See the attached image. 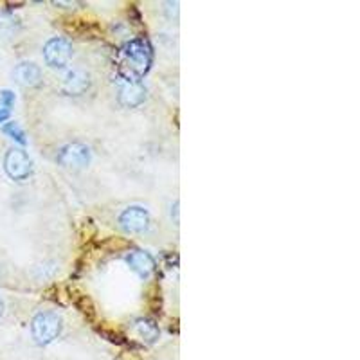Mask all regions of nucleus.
<instances>
[{
  "instance_id": "1",
  "label": "nucleus",
  "mask_w": 360,
  "mask_h": 360,
  "mask_svg": "<svg viewBox=\"0 0 360 360\" xmlns=\"http://www.w3.org/2000/svg\"><path fill=\"white\" fill-rule=\"evenodd\" d=\"M123 54L127 58L128 67L121 70V76L124 78L139 79L141 76L152 69L153 63V47L148 41V38H134V40L127 41L123 47Z\"/></svg>"
},
{
  "instance_id": "2",
  "label": "nucleus",
  "mask_w": 360,
  "mask_h": 360,
  "mask_svg": "<svg viewBox=\"0 0 360 360\" xmlns=\"http://www.w3.org/2000/svg\"><path fill=\"white\" fill-rule=\"evenodd\" d=\"M62 315L53 310L38 311L33 317V323H31V333H33V339L38 346H47V344L54 342L58 337L62 335Z\"/></svg>"
},
{
  "instance_id": "3",
  "label": "nucleus",
  "mask_w": 360,
  "mask_h": 360,
  "mask_svg": "<svg viewBox=\"0 0 360 360\" xmlns=\"http://www.w3.org/2000/svg\"><path fill=\"white\" fill-rule=\"evenodd\" d=\"M4 172L11 180L24 182L33 175V160L20 148H11L4 157Z\"/></svg>"
},
{
  "instance_id": "4",
  "label": "nucleus",
  "mask_w": 360,
  "mask_h": 360,
  "mask_svg": "<svg viewBox=\"0 0 360 360\" xmlns=\"http://www.w3.org/2000/svg\"><path fill=\"white\" fill-rule=\"evenodd\" d=\"M56 159L63 168L79 172V169H85L89 166L90 160H92V153H90V148L85 146V144L70 143L60 148Z\"/></svg>"
},
{
  "instance_id": "5",
  "label": "nucleus",
  "mask_w": 360,
  "mask_h": 360,
  "mask_svg": "<svg viewBox=\"0 0 360 360\" xmlns=\"http://www.w3.org/2000/svg\"><path fill=\"white\" fill-rule=\"evenodd\" d=\"M45 63L53 69H62L72 58V45L67 38H51L44 47Z\"/></svg>"
},
{
  "instance_id": "6",
  "label": "nucleus",
  "mask_w": 360,
  "mask_h": 360,
  "mask_svg": "<svg viewBox=\"0 0 360 360\" xmlns=\"http://www.w3.org/2000/svg\"><path fill=\"white\" fill-rule=\"evenodd\" d=\"M117 99L124 108L139 107V105L144 103V99H146V86L141 83V79L119 76Z\"/></svg>"
},
{
  "instance_id": "7",
  "label": "nucleus",
  "mask_w": 360,
  "mask_h": 360,
  "mask_svg": "<svg viewBox=\"0 0 360 360\" xmlns=\"http://www.w3.org/2000/svg\"><path fill=\"white\" fill-rule=\"evenodd\" d=\"M150 213L141 205H130L119 214V225L130 234H141L150 227Z\"/></svg>"
},
{
  "instance_id": "8",
  "label": "nucleus",
  "mask_w": 360,
  "mask_h": 360,
  "mask_svg": "<svg viewBox=\"0 0 360 360\" xmlns=\"http://www.w3.org/2000/svg\"><path fill=\"white\" fill-rule=\"evenodd\" d=\"M127 263L130 265V269L134 270L135 274L139 276L141 279H148L150 276L155 272L157 269V263L153 259V256L146 250H141V249H135V250H128L127 254Z\"/></svg>"
},
{
  "instance_id": "9",
  "label": "nucleus",
  "mask_w": 360,
  "mask_h": 360,
  "mask_svg": "<svg viewBox=\"0 0 360 360\" xmlns=\"http://www.w3.org/2000/svg\"><path fill=\"white\" fill-rule=\"evenodd\" d=\"M90 89V74L86 70H69L63 78V92L69 96H82Z\"/></svg>"
},
{
  "instance_id": "10",
  "label": "nucleus",
  "mask_w": 360,
  "mask_h": 360,
  "mask_svg": "<svg viewBox=\"0 0 360 360\" xmlns=\"http://www.w3.org/2000/svg\"><path fill=\"white\" fill-rule=\"evenodd\" d=\"M15 78L24 86H38L41 83V70L37 63L22 62L15 69Z\"/></svg>"
},
{
  "instance_id": "11",
  "label": "nucleus",
  "mask_w": 360,
  "mask_h": 360,
  "mask_svg": "<svg viewBox=\"0 0 360 360\" xmlns=\"http://www.w3.org/2000/svg\"><path fill=\"white\" fill-rule=\"evenodd\" d=\"M134 330L135 333L148 344H153L159 340L160 332H159V326L155 324V321L152 319H146V317H139V319L134 321Z\"/></svg>"
},
{
  "instance_id": "12",
  "label": "nucleus",
  "mask_w": 360,
  "mask_h": 360,
  "mask_svg": "<svg viewBox=\"0 0 360 360\" xmlns=\"http://www.w3.org/2000/svg\"><path fill=\"white\" fill-rule=\"evenodd\" d=\"M63 27H65L69 33L78 34V37H85V34L96 33V25L92 24V22L79 20V18H76V20H67L65 24H63Z\"/></svg>"
},
{
  "instance_id": "13",
  "label": "nucleus",
  "mask_w": 360,
  "mask_h": 360,
  "mask_svg": "<svg viewBox=\"0 0 360 360\" xmlns=\"http://www.w3.org/2000/svg\"><path fill=\"white\" fill-rule=\"evenodd\" d=\"M2 131H4L6 135H9L13 141H17L18 144H22V146H25V144H27V137H25V131L22 130L20 124L15 123V121H11V123H6L4 127H2Z\"/></svg>"
},
{
  "instance_id": "14",
  "label": "nucleus",
  "mask_w": 360,
  "mask_h": 360,
  "mask_svg": "<svg viewBox=\"0 0 360 360\" xmlns=\"http://www.w3.org/2000/svg\"><path fill=\"white\" fill-rule=\"evenodd\" d=\"M74 304H76V307H78V310H82L85 315H89V317H94L96 308H94V304H92V301H90L85 294L76 295V297H74Z\"/></svg>"
},
{
  "instance_id": "15",
  "label": "nucleus",
  "mask_w": 360,
  "mask_h": 360,
  "mask_svg": "<svg viewBox=\"0 0 360 360\" xmlns=\"http://www.w3.org/2000/svg\"><path fill=\"white\" fill-rule=\"evenodd\" d=\"M9 112H11V110H9V108H6L4 105L0 103V123H4L6 119L9 117Z\"/></svg>"
},
{
  "instance_id": "16",
  "label": "nucleus",
  "mask_w": 360,
  "mask_h": 360,
  "mask_svg": "<svg viewBox=\"0 0 360 360\" xmlns=\"http://www.w3.org/2000/svg\"><path fill=\"white\" fill-rule=\"evenodd\" d=\"M4 315V301H2V297H0V317Z\"/></svg>"
}]
</instances>
